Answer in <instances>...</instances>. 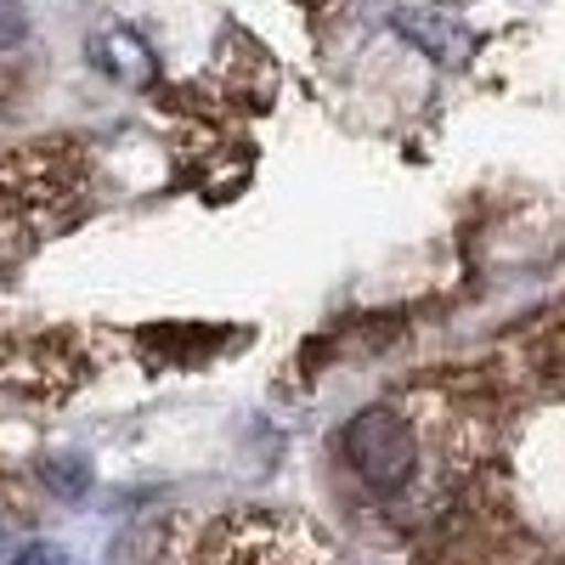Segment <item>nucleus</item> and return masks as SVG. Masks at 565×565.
I'll return each mask as SVG.
<instances>
[{"label":"nucleus","instance_id":"nucleus-4","mask_svg":"<svg viewBox=\"0 0 565 565\" xmlns=\"http://www.w3.org/2000/svg\"><path fill=\"white\" fill-rule=\"evenodd\" d=\"M40 476H45V487H52L57 498H79V492L90 487V463H85L79 452H68V458L57 452V458L40 463Z\"/></svg>","mask_w":565,"mask_h":565},{"label":"nucleus","instance_id":"nucleus-3","mask_svg":"<svg viewBox=\"0 0 565 565\" xmlns=\"http://www.w3.org/2000/svg\"><path fill=\"white\" fill-rule=\"evenodd\" d=\"M391 23L418 45L424 57H436V63H463V57H469V34H463V23H452L447 12H418V7H402V12H391Z\"/></svg>","mask_w":565,"mask_h":565},{"label":"nucleus","instance_id":"nucleus-5","mask_svg":"<svg viewBox=\"0 0 565 565\" xmlns=\"http://www.w3.org/2000/svg\"><path fill=\"white\" fill-rule=\"evenodd\" d=\"M18 565H74L68 554H57L52 543H29L23 554H18Z\"/></svg>","mask_w":565,"mask_h":565},{"label":"nucleus","instance_id":"nucleus-1","mask_svg":"<svg viewBox=\"0 0 565 565\" xmlns=\"http://www.w3.org/2000/svg\"><path fill=\"white\" fill-rule=\"evenodd\" d=\"M340 452L351 476L391 503H430L441 498L476 458L469 447V413L447 407L441 396H402L380 402L345 424Z\"/></svg>","mask_w":565,"mask_h":565},{"label":"nucleus","instance_id":"nucleus-6","mask_svg":"<svg viewBox=\"0 0 565 565\" xmlns=\"http://www.w3.org/2000/svg\"><path fill=\"white\" fill-rule=\"evenodd\" d=\"M18 34H23V18L0 7V45H7V40H18Z\"/></svg>","mask_w":565,"mask_h":565},{"label":"nucleus","instance_id":"nucleus-2","mask_svg":"<svg viewBox=\"0 0 565 565\" xmlns=\"http://www.w3.org/2000/svg\"><path fill=\"white\" fill-rule=\"evenodd\" d=\"M153 565H334L322 537L289 514H215L193 521Z\"/></svg>","mask_w":565,"mask_h":565}]
</instances>
